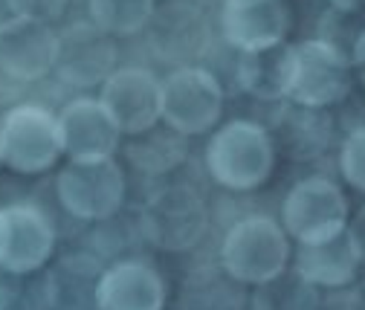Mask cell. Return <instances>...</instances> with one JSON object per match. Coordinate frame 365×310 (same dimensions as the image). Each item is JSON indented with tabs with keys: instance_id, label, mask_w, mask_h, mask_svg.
<instances>
[{
	"instance_id": "6da1fadb",
	"label": "cell",
	"mask_w": 365,
	"mask_h": 310,
	"mask_svg": "<svg viewBox=\"0 0 365 310\" xmlns=\"http://www.w3.org/2000/svg\"><path fill=\"white\" fill-rule=\"evenodd\" d=\"M209 177L230 192L261 189L276 171V143L269 130L252 119L220 125L206 145Z\"/></svg>"
},
{
	"instance_id": "7a4b0ae2",
	"label": "cell",
	"mask_w": 365,
	"mask_h": 310,
	"mask_svg": "<svg viewBox=\"0 0 365 310\" xmlns=\"http://www.w3.org/2000/svg\"><path fill=\"white\" fill-rule=\"evenodd\" d=\"M290 235L267 215H247L220 241V267L244 287L264 284L287 270Z\"/></svg>"
},
{
	"instance_id": "3957f363",
	"label": "cell",
	"mask_w": 365,
	"mask_h": 310,
	"mask_svg": "<svg viewBox=\"0 0 365 310\" xmlns=\"http://www.w3.org/2000/svg\"><path fill=\"white\" fill-rule=\"evenodd\" d=\"M206 227L209 209L203 197L186 183H171L157 189L140 212V232L160 252L195 249L206 235Z\"/></svg>"
},
{
	"instance_id": "277c9868",
	"label": "cell",
	"mask_w": 365,
	"mask_h": 310,
	"mask_svg": "<svg viewBox=\"0 0 365 310\" xmlns=\"http://www.w3.org/2000/svg\"><path fill=\"white\" fill-rule=\"evenodd\" d=\"M351 203L336 180L313 174L299 180L282 203V227L299 244H322L345 232Z\"/></svg>"
},
{
	"instance_id": "5b68a950",
	"label": "cell",
	"mask_w": 365,
	"mask_h": 310,
	"mask_svg": "<svg viewBox=\"0 0 365 310\" xmlns=\"http://www.w3.org/2000/svg\"><path fill=\"white\" fill-rule=\"evenodd\" d=\"M58 116L43 105H15L0 119V157L18 174H43L61 157Z\"/></svg>"
},
{
	"instance_id": "8992f818",
	"label": "cell",
	"mask_w": 365,
	"mask_h": 310,
	"mask_svg": "<svg viewBox=\"0 0 365 310\" xmlns=\"http://www.w3.org/2000/svg\"><path fill=\"white\" fill-rule=\"evenodd\" d=\"M354 67L351 58L322 38H310L293 43V81H290V102L299 108L328 110L351 96Z\"/></svg>"
},
{
	"instance_id": "52a82bcc",
	"label": "cell",
	"mask_w": 365,
	"mask_h": 310,
	"mask_svg": "<svg viewBox=\"0 0 365 310\" xmlns=\"http://www.w3.org/2000/svg\"><path fill=\"white\" fill-rule=\"evenodd\" d=\"M223 110V87L206 67H177L163 78V122L180 137L212 130Z\"/></svg>"
},
{
	"instance_id": "ba28073f",
	"label": "cell",
	"mask_w": 365,
	"mask_h": 310,
	"mask_svg": "<svg viewBox=\"0 0 365 310\" xmlns=\"http://www.w3.org/2000/svg\"><path fill=\"white\" fill-rule=\"evenodd\" d=\"M56 195L78 220H108L125 200V171L113 157L90 162L70 160L67 168L58 171Z\"/></svg>"
},
{
	"instance_id": "9c48e42d",
	"label": "cell",
	"mask_w": 365,
	"mask_h": 310,
	"mask_svg": "<svg viewBox=\"0 0 365 310\" xmlns=\"http://www.w3.org/2000/svg\"><path fill=\"white\" fill-rule=\"evenodd\" d=\"M53 249L56 229L43 209L32 203L0 206V270L32 276L50 261Z\"/></svg>"
},
{
	"instance_id": "30bf717a",
	"label": "cell",
	"mask_w": 365,
	"mask_h": 310,
	"mask_svg": "<svg viewBox=\"0 0 365 310\" xmlns=\"http://www.w3.org/2000/svg\"><path fill=\"white\" fill-rule=\"evenodd\" d=\"M99 102L122 134L140 137L163 119V81L145 67H116L102 84Z\"/></svg>"
},
{
	"instance_id": "8fae6325",
	"label": "cell",
	"mask_w": 365,
	"mask_h": 310,
	"mask_svg": "<svg viewBox=\"0 0 365 310\" xmlns=\"http://www.w3.org/2000/svg\"><path fill=\"white\" fill-rule=\"evenodd\" d=\"M116 41L93 21H76L58 32L56 73L70 87H102L116 70Z\"/></svg>"
},
{
	"instance_id": "7c38bea8",
	"label": "cell",
	"mask_w": 365,
	"mask_h": 310,
	"mask_svg": "<svg viewBox=\"0 0 365 310\" xmlns=\"http://www.w3.org/2000/svg\"><path fill=\"white\" fill-rule=\"evenodd\" d=\"M61 151L76 162L108 160L116 154L122 130L108 113V108L93 96H78L67 102L58 113Z\"/></svg>"
},
{
	"instance_id": "4fadbf2b",
	"label": "cell",
	"mask_w": 365,
	"mask_h": 310,
	"mask_svg": "<svg viewBox=\"0 0 365 310\" xmlns=\"http://www.w3.org/2000/svg\"><path fill=\"white\" fill-rule=\"evenodd\" d=\"M220 32L238 53L279 47L290 32V12L284 0H223Z\"/></svg>"
},
{
	"instance_id": "5bb4252c",
	"label": "cell",
	"mask_w": 365,
	"mask_h": 310,
	"mask_svg": "<svg viewBox=\"0 0 365 310\" xmlns=\"http://www.w3.org/2000/svg\"><path fill=\"white\" fill-rule=\"evenodd\" d=\"M58 32L32 18H21L0 32V73L15 81H38L56 67Z\"/></svg>"
},
{
	"instance_id": "9a60e30c",
	"label": "cell",
	"mask_w": 365,
	"mask_h": 310,
	"mask_svg": "<svg viewBox=\"0 0 365 310\" xmlns=\"http://www.w3.org/2000/svg\"><path fill=\"white\" fill-rule=\"evenodd\" d=\"M165 299L163 276L140 258L110 264L99 281V310H165Z\"/></svg>"
},
{
	"instance_id": "2e32d148",
	"label": "cell",
	"mask_w": 365,
	"mask_h": 310,
	"mask_svg": "<svg viewBox=\"0 0 365 310\" xmlns=\"http://www.w3.org/2000/svg\"><path fill=\"white\" fill-rule=\"evenodd\" d=\"M105 264L90 252H67L43 273L50 310H99V281Z\"/></svg>"
},
{
	"instance_id": "e0dca14e",
	"label": "cell",
	"mask_w": 365,
	"mask_h": 310,
	"mask_svg": "<svg viewBox=\"0 0 365 310\" xmlns=\"http://www.w3.org/2000/svg\"><path fill=\"white\" fill-rule=\"evenodd\" d=\"M241 91L261 102H282L290 96L293 81V43H279L255 53H241L238 73Z\"/></svg>"
},
{
	"instance_id": "ac0fdd59",
	"label": "cell",
	"mask_w": 365,
	"mask_h": 310,
	"mask_svg": "<svg viewBox=\"0 0 365 310\" xmlns=\"http://www.w3.org/2000/svg\"><path fill=\"white\" fill-rule=\"evenodd\" d=\"M362 267L348 232L322 241V244H299L293 270L307 279L313 287H325V290H339L356 279V270Z\"/></svg>"
},
{
	"instance_id": "d6986e66",
	"label": "cell",
	"mask_w": 365,
	"mask_h": 310,
	"mask_svg": "<svg viewBox=\"0 0 365 310\" xmlns=\"http://www.w3.org/2000/svg\"><path fill=\"white\" fill-rule=\"evenodd\" d=\"M279 134L293 160H316L319 154L328 151L334 140V122L328 110L293 105L279 119Z\"/></svg>"
},
{
	"instance_id": "ffe728a7",
	"label": "cell",
	"mask_w": 365,
	"mask_h": 310,
	"mask_svg": "<svg viewBox=\"0 0 365 310\" xmlns=\"http://www.w3.org/2000/svg\"><path fill=\"white\" fill-rule=\"evenodd\" d=\"M319 301H322L319 287L287 267L276 279L252 287L250 310H319Z\"/></svg>"
},
{
	"instance_id": "44dd1931",
	"label": "cell",
	"mask_w": 365,
	"mask_h": 310,
	"mask_svg": "<svg viewBox=\"0 0 365 310\" xmlns=\"http://www.w3.org/2000/svg\"><path fill=\"white\" fill-rule=\"evenodd\" d=\"M182 140L186 137H180L171 128H165V130L151 128L145 134L133 137V143L128 145V157L140 171L160 174V171H168L177 162L186 160V143Z\"/></svg>"
},
{
	"instance_id": "7402d4cb",
	"label": "cell",
	"mask_w": 365,
	"mask_h": 310,
	"mask_svg": "<svg viewBox=\"0 0 365 310\" xmlns=\"http://www.w3.org/2000/svg\"><path fill=\"white\" fill-rule=\"evenodd\" d=\"M87 12L110 38H128L145 29L154 15V0H87Z\"/></svg>"
},
{
	"instance_id": "603a6c76",
	"label": "cell",
	"mask_w": 365,
	"mask_h": 310,
	"mask_svg": "<svg viewBox=\"0 0 365 310\" xmlns=\"http://www.w3.org/2000/svg\"><path fill=\"white\" fill-rule=\"evenodd\" d=\"M365 32V15L362 12H342V9H328L319 21V38L331 47H336L342 56L351 58L359 35Z\"/></svg>"
},
{
	"instance_id": "cb8c5ba5",
	"label": "cell",
	"mask_w": 365,
	"mask_h": 310,
	"mask_svg": "<svg viewBox=\"0 0 365 310\" xmlns=\"http://www.w3.org/2000/svg\"><path fill=\"white\" fill-rule=\"evenodd\" d=\"M339 174L342 180L365 195V125L354 128L339 145Z\"/></svg>"
},
{
	"instance_id": "d4e9b609",
	"label": "cell",
	"mask_w": 365,
	"mask_h": 310,
	"mask_svg": "<svg viewBox=\"0 0 365 310\" xmlns=\"http://www.w3.org/2000/svg\"><path fill=\"white\" fill-rule=\"evenodd\" d=\"M12 4H15L18 18H32V21L53 24L67 12L70 0H12Z\"/></svg>"
},
{
	"instance_id": "484cf974",
	"label": "cell",
	"mask_w": 365,
	"mask_h": 310,
	"mask_svg": "<svg viewBox=\"0 0 365 310\" xmlns=\"http://www.w3.org/2000/svg\"><path fill=\"white\" fill-rule=\"evenodd\" d=\"M345 232H348V241H351V247H354L359 264L365 267V203L354 212V217H348Z\"/></svg>"
},
{
	"instance_id": "4316f807",
	"label": "cell",
	"mask_w": 365,
	"mask_h": 310,
	"mask_svg": "<svg viewBox=\"0 0 365 310\" xmlns=\"http://www.w3.org/2000/svg\"><path fill=\"white\" fill-rule=\"evenodd\" d=\"M18 284H21V276H12V273L0 270V310H9L12 307L15 293H18Z\"/></svg>"
},
{
	"instance_id": "83f0119b",
	"label": "cell",
	"mask_w": 365,
	"mask_h": 310,
	"mask_svg": "<svg viewBox=\"0 0 365 310\" xmlns=\"http://www.w3.org/2000/svg\"><path fill=\"white\" fill-rule=\"evenodd\" d=\"M351 67H354V76L365 84V32L359 35L356 47H354V53H351Z\"/></svg>"
},
{
	"instance_id": "f1b7e54d",
	"label": "cell",
	"mask_w": 365,
	"mask_h": 310,
	"mask_svg": "<svg viewBox=\"0 0 365 310\" xmlns=\"http://www.w3.org/2000/svg\"><path fill=\"white\" fill-rule=\"evenodd\" d=\"M15 21H21L18 12H15V4L12 0H0V32H4L6 26H12Z\"/></svg>"
},
{
	"instance_id": "f546056e",
	"label": "cell",
	"mask_w": 365,
	"mask_h": 310,
	"mask_svg": "<svg viewBox=\"0 0 365 310\" xmlns=\"http://www.w3.org/2000/svg\"><path fill=\"white\" fill-rule=\"evenodd\" d=\"M331 9H342V12H362L365 0H328Z\"/></svg>"
},
{
	"instance_id": "4dcf8cb0",
	"label": "cell",
	"mask_w": 365,
	"mask_h": 310,
	"mask_svg": "<svg viewBox=\"0 0 365 310\" xmlns=\"http://www.w3.org/2000/svg\"><path fill=\"white\" fill-rule=\"evenodd\" d=\"M0 162H4V157H0Z\"/></svg>"
}]
</instances>
